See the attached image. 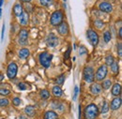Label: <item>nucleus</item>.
I'll return each instance as SVG.
<instances>
[{"label":"nucleus","mask_w":122,"mask_h":119,"mask_svg":"<svg viewBox=\"0 0 122 119\" xmlns=\"http://www.w3.org/2000/svg\"><path fill=\"white\" fill-rule=\"evenodd\" d=\"M99 114V109L95 104H89L86 107L84 112L85 119H95Z\"/></svg>","instance_id":"nucleus-1"},{"label":"nucleus","mask_w":122,"mask_h":119,"mask_svg":"<svg viewBox=\"0 0 122 119\" xmlns=\"http://www.w3.org/2000/svg\"><path fill=\"white\" fill-rule=\"evenodd\" d=\"M62 21H63V12H62L61 10H56V11H55V12L52 14L51 20H50L51 25H54V26L59 25L61 23H62Z\"/></svg>","instance_id":"nucleus-2"},{"label":"nucleus","mask_w":122,"mask_h":119,"mask_svg":"<svg viewBox=\"0 0 122 119\" xmlns=\"http://www.w3.org/2000/svg\"><path fill=\"white\" fill-rule=\"evenodd\" d=\"M52 58H53V55H50L49 53H46V52L41 54L40 56H39L40 63H41L44 68H49V67H50Z\"/></svg>","instance_id":"nucleus-3"},{"label":"nucleus","mask_w":122,"mask_h":119,"mask_svg":"<svg viewBox=\"0 0 122 119\" xmlns=\"http://www.w3.org/2000/svg\"><path fill=\"white\" fill-rule=\"evenodd\" d=\"M83 76L86 82L92 83L94 81V70L91 67H86L83 71Z\"/></svg>","instance_id":"nucleus-4"},{"label":"nucleus","mask_w":122,"mask_h":119,"mask_svg":"<svg viewBox=\"0 0 122 119\" xmlns=\"http://www.w3.org/2000/svg\"><path fill=\"white\" fill-rule=\"evenodd\" d=\"M86 37H87V40L88 41L90 42V44L93 45V46H96L99 42V36L98 34L93 31V30L89 29L86 33Z\"/></svg>","instance_id":"nucleus-5"},{"label":"nucleus","mask_w":122,"mask_h":119,"mask_svg":"<svg viewBox=\"0 0 122 119\" xmlns=\"http://www.w3.org/2000/svg\"><path fill=\"white\" fill-rule=\"evenodd\" d=\"M107 71H108V69H107V67L105 65L101 66V67L99 68V69L97 70L96 79H97L98 81H102V80H104V78L106 77V75H107Z\"/></svg>","instance_id":"nucleus-6"},{"label":"nucleus","mask_w":122,"mask_h":119,"mask_svg":"<svg viewBox=\"0 0 122 119\" xmlns=\"http://www.w3.org/2000/svg\"><path fill=\"white\" fill-rule=\"evenodd\" d=\"M17 70H18V67L15 63H10L7 69V75L10 79H14L16 74H17Z\"/></svg>","instance_id":"nucleus-7"},{"label":"nucleus","mask_w":122,"mask_h":119,"mask_svg":"<svg viewBox=\"0 0 122 119\" xmlns=\"http://www.w3.org/2000/svg\"><path fill=\"white\" fill-rule=\"evenodd\" d=\"M46 43L49 47H53L54 48V47H56V45L58 44V39L55 34L51 33L46 39Z\"/></svg>","instance_id":"nucleus-8"},{"label":"nucleus","mask_w":122,"mask_h":119,"mask_svg":"<svg viewBox=\"0 0 122 119\" xmlns=\"http://www.w3.org/2000/svg\"><path fill=\"white\" fill-rule=\"evenodd\" d=\"M28 39V32L26 29H22L19 33V42L21 45H25Z\"/></svg>","instance_id":"nucleus-9"},{"label":"nucleus","mask_w":122,"mask_h":119,"mask_svg":"<svg viewBox=\"0 0 122 119\" xmlns=\"http://www.w3.org/2000/svg\"><path fill=\"white\" fill-rule=\"evenodd\" d=\"M57 31H58V33H59L60 35L66 36V35L69 33V26H68V24L62 22L60 25H58V27H57Z\"/></svg>","instance_id":"nucleus-10"},{"label":"nucleus","mask_w":122,"mask_h":119,"mask_svg":"<svg viewBox=\"0 0 122 119\" xmlns=\"http://www.w3.org/2000/svg\"><path fill=\"white\" fill-rule=\"evenodd\" d=\"M121 106V98H116L112 100L111 104H110V107L112 110L116 111V110H118Z\"/></svg>","instance_id":"nucleus-11"},{"label":"nucleus","mask_w":122,"mask_h":119,"mask_svg":"<svg viewBox=\"0 0 122 119\" xmlns=\"http://www.w3.org/2000/svg\"><path fill=\"white\" fill-rule=\"evenodd\" d=\"M100 10L104 12H111L113 10V8H112L111 4H109L107 2H102L100 4Z\"/></svg>","instance_id":"nucleus-12"},{"label":"nucleus","mask_w":122,"mask_h":119,"mask_svg":"<svg viewBox=\"0 0 122 119\" xmlns=\"http://www.w3.org/2000/svg\"><path fill=\"white\" fill-rule=\"evenodd\" d=\"M44 119H58V115L56 112L54 111H47L45 114H44Z\"/></svg>","instance_id":"nucleus-13"},{"label":"nucleus","mask_w":122,"mask_h":119,"mask_svg":"<svg viewBox=\"0 0 122 119\" xmlns=\"http://www.w3.org/2000/svg\"><path fill=\"white\" fill-rule=\"evenodd\" d=\"M28 20H29V17H28V14L26 12H23L21 16H20V24L22 25H27L28 24Z\"/></svg>","instance_id":"nucleus-14"},{"label":"nucleus","mask_w":122,"mask_h":119,"mask_svg":"<svg viewBox=\"0 0 122 119\" xmlns=\"http://www.w3.org/2000/svg\"><path fill=\"white\" fill-rule=\"evenodd\" d=\"M90 90H91V93L94 95H98L101 93L102 91V86L98 84H92V85L90 86Z\"/></svg>","instance_id":"nucleus-15"},{"label":"nucleus","mask_w":122,"mask_h":119,"mask_svg":"<svg viewBox=\"0 0 122 119\" xmlns=\"http://www.w3.org/2000/svg\"><path fill=\"white\" fill-rule=\"evenodd\" d=\"M25 113L26 115H28V116H31V117H32V116L35 115V114H36V110H35V108H34L33 106L28 105V106L25 107Z\"/></svg>","instance_id":"nucleus-16"},{"label":"nucleus","mask_w":122,"mask_h":119,"mask_svg":"<svg viewBox=\"0 0 122 119\" xmlns=\"http://www.w3.org/2000/svg\"><path fill=\"white\" fill-rule=\"evenodd\" d=\"M120 93H121V85L119 84H114V86L112 88V94L114 96H117V97L118 95H120Z\"/></svg>","instance_id":"nucleus-17"},{"label":"nucleus","mask_w":122,"mask_h":119,"mask_svg":"<svg viewBox=\"0 0 122 119\" xmlns=\"http://www.w3.org/2000/svg\"><path fill=\"white\" fill-rule=\"evenodd\" d=\"M52 91H53V95L56 98H59V97L62 96V89L60 88V86H57V85L54 86Z\"/></svg>","instance_id":"nucleus-18"},{"label":"nucleus","mask_w":122,"mask_h":119,"mask_svg":"<svg viewBox=\"0 0 122 119\" xmlns=\"http://www.w3.org/2000/svg\"><path fill=\"white\" fill-rule=\"evenodd\" d=\"M29 54H30L29 53V50L24 48V49L20 50V52H19V57L22 58V59H25V58H26L29 55Z\"/></svg>","instance_id":"nucleus-19"},{"label":"nucleus","mask_w":122,"mask_h":119,"mask_svg":"<svg viewBox=\"0 0 122 119\" xmlns=\"http://www.w3.org/2000/svg\"><path fill=\"white\" fill-rule=\"evenodd\" d=\"M13 12H14V14L16 16H21V14L23 13V7H22V5H20V4H17L14 6V8H13Z\"/></svg>","instance_id":"nucleus-20"},{"label":"nucleus","mask_w":122,"mask_h":119,"mask_svg":"<svg viewBox=\"0 0 122 119\" xmlns=\"http://www.w3.org/2000/svg\"><path fill=\"white\" fill-rule=\"evenodd\" d=\"M41 97L42 99H48L50 98V93H49V91L46 89L42 90V91L41 92Z\"/></svg>","instance_id":"nucleus-21"},{"label":"nucleus","mask_w":122,"mask_h":119,"mask_svg":"<svg viewBox=\"0 0 122 119\" xmlns=\"http://www.w3.org/2000/svg\"><path fill=\"white\" fill-rule=\"evenodd\" d=\"M111 69H112V71L117 74V73L118 72V64L114 62V63L111 65Z\"/></svg>","instance_id":"nucleus-22"},{"label":"nucleus","mask_w":122,"mask_h":119,"mask_svg":"<svg viewBox=\"0 0 122 119\" xmlns=\"http://www.w3.org/2000/svg\"><path fill=\"white\" fill-rule=\"evenodd\" d=\"M103 39H104V41H105V42H109V41L111 40V33H110L109 31L104 32V34H103Z\"/></svg>","instance_id":"nucleus-23"},{"label":"nucleus","mask_w":122,"mask_h":119,"mask_svg":"<svg viewBox=\"0 0 122 119\" xmlns=\"http://www.w3.org/2000/svg\"><path fill=\"white\" fill-rule=\"evenodd\" d=\"M111 84H112L111 80H106V81H104V82L102 83V87H103L104 89H109L110 86H111Z\"/></svg>","instance_id":"nucleus-24"},{"label":"nucleus","mask_w":122,"mask_h":119,"mask_svg":"<svg viewBox=\"0 0 122 119\" xmlns=\"http://www.w3.org/2000/svg\"><path fill=\"white\" fill-rule=\"evenodd\" d=\"M10 104V101L7 99H0V107H7Z\"/></svg>","instance_id":"nucleus-25"},{"label":"nucleus","mask_w":122,"mask_h":119,"mask_svg":"<svg viewBox=\"0 0 122 119\" xmlns=\"http://www.w3.org/2000/svg\"><path fill=\"white\" fill-rule=\"evenodd\" d=\"M105 63L108 66H111L113 63H114V57L112 55H108L106 56V59H105Z\"/></svg>","instance_id":"nucleus-26"},{"label":"nucleus","mask_w":122,"mask_h":119,"mask_svg":"<svg viewBox=\"0 0 122 119\" xmlns=\"http://www.w3.org/2000/svg\"><path fill=\"white\" fill-rule=\"evenodd\" d=\"M40 2H41V4L43 7H49V6H51L52 3H53L51 0H40Z\"/></svg>","instance_id":"nucleus-27"},{"label":"nucleus","mask_w":122,"mask_h":119,"mask_svg":"<svg viewBox=\"0 0 122 119\" xmlns=\"http://www.w3.org/2000/svg\"><path fill=\"white\" fill-rule=\"evenodd\" d=\"M108 110H109V105H108V103H107L106 101L103 103V105H102V114H106L107 112H108Z\"/></svg>","instance_id":"nucleus-28"},{"label":"nucleus","mask_w":122,"mask_h":119,"mask_svg":"<svg viewBox=\"0 0 122 119\" xmlns=\"http://www.w3.org/2000/svg\"><path fill=\"white\" fill-rule=\"evenodd\" d=\"M10 94V91L9 89H5V88H0V95L1 96H8Z\"/></svg>","instance_id":"nucleus-29"},{"label":"nucleus","mask_w":122,"mask_h":119,"mask_svg":"<svg viewBox=\"0 0 122 119\" xmlns=\"http://www.w3.org/2000/svg\"><path fill=\"white\" fill-rule=\"evenodd\" d=\"M64 81H65V76H64V75H61V76H59V77L56 79V83H57V84H59V85H62V84H63Z\"/></svg>","instance_id":"nucleus-30"},{"label":"nucleus","mask_w":122,"mask_h":119,"mask_svg":"<svg viewBox=\"0 0 122 119\" xmlns=\"http://www.w3.org/2000/svg\"><path fill=\"white\" fill-rule=\"evenodd\" d=\"M79 51H80V52H79L80 55H83L86 54V52H87L86 48V47H84V46H81V47H80V50H79Z\"/></svg>","instance_id":"nucleus-31"},{"label":"nucleus","mask_w":122,"mask_h":119,"mask_svg":"<svg viewBox=\"0 0 122 119\" xmlns=\"http://www.w3.org/2000/svg\"><path fill=\"white\" fill-rule=\"evenodd\" d=\"M18 87H19L21 90H26L27 89V86H26V84H25V83H20V84H18Z\"/></svg>","instance_id":"nucleus-32"},{"label":"nucleus","mask_w":122,"mask_h":119,"mask_svg":"<svg viewBox=\"0 0 122 119\" xmlns=\"http://www.w3.org/2000/svg\"><path fill=\"white\" fill-rule=\"evenodd\" d=\"M12 102H13V104L15 105V106H19V105L21 104V99H19V98H14L13 99V100H12Z\"/></svg>","instance_id":"nucleus-33"},{"label":"nucleus","mask_w":122,"mask_h":119,"mask_svg":"<svg viewBox=\"0 0 122 119\" xmlns=\"http://www.w3.org/2000/svg\"><path fill=\"white\" fill-rule=\"evenodd\" d=\"M103 25H104V24H103L102 21H96V22H95V25H96L98 28H102V27L103 26Z\"/></svg>","instance_id":"nucleus-34"},{"label":"nucleus","mask_w":122,"mask_h":119,"mask_svg":"<svg viewBox=\"0 0 122 119\" xmlns=\"http://www.w3.org/2000/svg\"><path fill=\"white\" fill-rule=\"evenodd\" d=\"M117 52H118V55L121 57L122 56V43H118V45H117Z\"/></svg>","instance_id":"nucleus-35"},{"label":"nucleus","mask_w":122,"mask_h":119,"mask_svg":"<svg viewBox=\"0 0 122 119\" xmlns=\"http://www.w3.org/2000/svg\"><path fill=\"white\" fill-rule=\"evenodd\" d=\"M77 94H78V86H75V88H74V96H73V99L74 100L76 99Z\"/></svg>","instance_id":"nucleus-36"},{"label":"nucleus","mask_w":122,"mask_h":119,"mask_svg":"<svg viewBox=\"0 0 122 119\" xmlns=\"http://www.w3.org/2000/svg\"><path fill=\"white\" fill-rule=\"evenodd\" d=\"M4 32H5V25H3L2 26V33H1V40H4Z\"/></svg>","instance_id":"nucleus-37"},{"label":"nucleus","mask_w":122,"mask_h":119,"mask_svg":"<svg viewBox=\"0 0 122 119\" xmlns=\"http://www.w3.org/2000/svg\"><path fill=\"white\" fill-rule=\"evenodd\" d=\"M71 48L70 47V48L68 49V51H67L66 55H65V58H69V55H70V54H71Z\"/></svg>","instance_id":"nucleus-38"},{"label":"nucleus","mask_w":122,"mask_h":119,"mask_svg":"<svg viewBox=\"0 0 122 119\" xmlns=\"http://www.w3.org/2000/svg\"><path fill=\"white\" fill-rule=\"evenodd\" d=\"M118 36H119V38H120V39L122 38V29H121V28L119 29V33H118Z\"/></svg>","instance_id":"nucleus-39"},{"label":"nucleus","mask_w":122,"mask_h":119,"mask_svg":"<svg viewBox=\"0 0 122 119\" xmlns=\"http://www.w3.org/2000/svg\"><path fill=\"white\" fill-rule=\"evenodd\" d=\"M3 79H4V75L2 74V73H0V82H1Z\"/></svg>","instance_id":"nucleus-40"},{"label":"nucleus","mask_w":122,"mask_h":119,"mask_svg":"<svg viewBox=\"0 0 122 119\" xmlns=\"http://www.w3.org/2000/svg\"><path fill=\"white\" fill-rule=\"evenodd\" d=\"M3 2H4V0H0V7H2V5H3Z\"/></svg>","instance_id":"nucleus-41"},{"label":"nucleus","mask_w":122,"mask_h":119,"mask_svg":"<svg viewBox=\"0 0 122 119\" xmlns=\"http://www.w3.org/2000/svg\"><path fill=\"white\" fill-rule=\"evenodd\" d=\"M19 119H26V118H25V116H23V115H21V116L19 117Z\"/></svg>","instance_id":"nucleus-42"},{"label":"nucleus","mask_w":122,"mask_h":119,"mask_svg":"<svg viewBox=\"0 0 122 119\" xmlns=\"http://www.w3.org/2000/svg\"><path fill=\"white\" fill-rule=\"evenodd\" d=\"M23 2H25V3H27V2H30L31 0H22Z\"/></svg>","instance_id":"nucleus-43"},{"label":"nucleus","mask_w":122,"mask_h":119,"mask_svg":"<svg viewBox=\"0 0 122 119\" xmlns=\"http://www.w3.org/2000/svg\"><path fill=\"white\" fill-rule=\"evenodd\" d=\"M1 13H2V10H1V9H0V18H1Z\"/></svg>","instance_id":"nucleus-44"},{"label":"nucleus","mask_w":122,"mask_h":119,"mask_svg":"<svg viewBox=\"0 0 122 119\" xmlns=\"http://www.w3.org/2000/svg\"><path fill=\"white\" fill-rule=\"evenodd\" d=\"M64 1H66V0H64Z\"/></svg>","instance_id":"nucleus-45"},{"label":"nucleus","mask_w":122,"mask_h":119,"mask_svg":"<svg viewBox=\"0 0 122 119\" xmlns=\"http://www.w3.org/2000/svg\"><path fill=\"white\" fill-rule=\"evenodd\" d=\"M3 119H4V118H3Z\"/></svg>","instance_id":"nucleus-46"}]
</instances>
